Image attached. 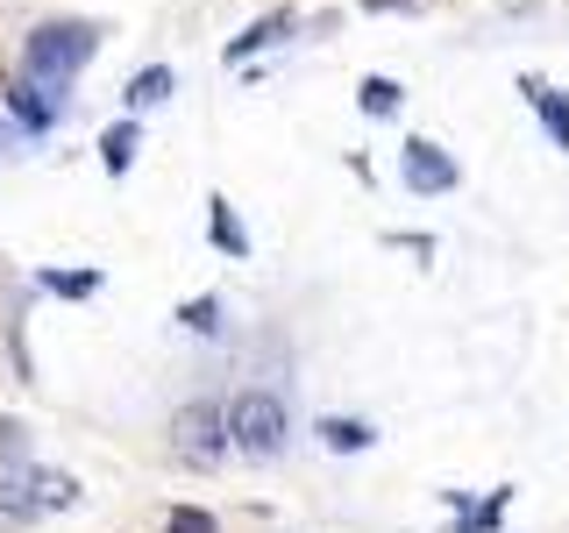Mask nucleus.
<instances>
[{
    "instance_id": "nucleus-1",
    "label": "nucleus",
    "mask_w": 569,
    "mask_h": 533,
    "mask_svg": "<svg viewBox=\"0 0 569 533\" xmlns=\"http://www.w3.org/2000/svg\"><path fill=\"white\" fill-rule=\"evenodd\" d=\"M93 50H100V29H86V22H43L29 36V50H22V71L36 86H64L79 79L86 64H93Z\"/></svg>"
},
{
    "instance_id": "nucleus-2",
    "label": "nucleus",
    "mask_w": 569,
    "mask_h": 533,
    "mask_svg": "<svg viewBox=\"0 0 569 533\" xmlns=\"http://www.w3.org/2000/svg\"><path fill=\"white\" fill-rule=\"evenodd\" d=\"M284 441H292V413H284V399L278 391H236L228 399V449L236 455H257V462H271L284 455Z\"/></svg>"
},
{
    "instance_id": "nucleus-3",
    "label": "nucleus",
    "mask_w": 569,
    "mask_h": 533,
    "mask_svg": "<svg viewBox=\"0 0 569 533\" xmlns=\"http://www.w3.org/2000/svg\"><path fill=\"white\" fill-rule=\"evenodd\" d=\"M171 449H178V462H192V470H213V462L228 455V405H221V399H192V405H178V420H171Z\"/></svg>"
},
{
    "instance_id": "nucleus-4",
    "label": "nucleus",
    "mask_w": 569,
    "mask_h": 533,
    "mask_svg": "<svg viewBox=\"0 0 569 533\" xmlns=\"http://www.w3.org/2000/svg\"><path fill=\"white\" fill-rule=\"evenodd\" d=\"M456 157L441 150V142H427V135H413L406 142V185L420 192V200H435V192H456Z\"/></svg>"
},
{
    "instance_id": "nucleus-5",
    "label": "nucleus",
    "mask_w": 569,
    "mask_h": 533,
    "mask_svg": "<svg viewBox=\"0 0 569 533\" xmlns=\"http://www.w3.org/2000/svg\"><path fill=\"white\" fill-rule=\"evenodd\" d=\"M520 93H527L533 114H541V129L556 135V150L569 157V93H562V86H548V79H520Z\"/></svg>"
},
{
    "instance_id": "nucleus-6",
    "label": "nucleus",
    "mask_w": 569,
    "mask_h": 533,
    "mask_svg": "<svg viewBox=\"0 0 569 533\" xmlns=\"http://www.w3.org/2000/svg\"><path fill=\"white\" fill-rule=\"evenodd\" d=\"M8 100H14V114H22V129H36V135H43L50 121H58V100H64V93H58V86H36L29 71H22V79L8 86Z\"/></svg>"
},
{
    "instance_id": "nucleus-7",
    "label": "nucleus",
    "mask_w": 569,
    "mask_h": 533,
    "mask_svg": "<svg viewBox=\"0 0 569 533\" xmlns=\"http://www.w3.org/2000/svg\"><path fill=\"white\" fill-rule=\"evenodd\" d=\"M320 441H328L335 455H363V449H378V426L349 420V413H328V420H320Z\"/></svg>"
},
{
    "instance_id": "nucleus-8",
    "label": "nucleus",
    "mask_w": 569,
    "mask_h": 533,
    "mask_svg": "<svg viewBox=\"0 0 569 533\" xmlns=\"http://www.w3.org/2000/svg\"><path fill=\"white\" fill-rule=\"evenodd\" d=\"M284 29H292V14H263V22H249L242 36H236V43H228V64H249V58H257V50H271V43H284Z\"/></svg>"
},
{
    "instance_id": "nucleus-9",
    "label": "nucleus",
    "mask_w": 569,
    "mask_h": 533,
    "mask_svg": "<svg viewBox=\"0 0 569 533\" xmlns=\"http://www.w3.org/2000/svg\"><path fill=\"white\" fill-rule=\"evenodd\" d=\"M136 150H142V121H136V114H129V121H114V129L100 135V164L114 171V178L136 164Z\"/></svg>"
},
{
    "instance_id": "nucleus-10",
    "label": "nucleus",
    "mask_w": 569,
    "mask_h": 533,
    "mask_svg": "<svg viewBox=\"0 0 569 533\" xmlns=\"http://www.w3.org/2000/svg\"><path fill=\"white\" fill-rule=\"evenodd\" d=\"M207 228H213V249H221V257H249V235L236 228V207H228L221 192L207 200Z\"/></svg>"
},
{
    "instance_id": "nucleus-11",
    "label": "nucleus",
    "mask_w": 569,
    "mask_h": 533,
    "mask_svg": "<svg viewBox=\"0 0 569 533\" xmlns=\"http://www.w3.org/2000/svg\"><path fill=\"white\" fill-rule=\"evenodd\" d=\"M157 100H171V64L136 71V79H129V93H121V107H129V114H142V107H157Z\"/></svg>"
},
{
    "instance_id": "nucleus-12",
    "label": "nucleus",
    "mask_w": 569,
    "mask_h": 533,
    "mask_svg": "<svg viewBox=\"0 0 569 533\" xmlns=\"http://www.w3.org/2000/svg\"><path fill=\"white\" fill-rule=\"evenodd\" d=\"M399 79H363V86H356V107H363V114L370 121H391V114H399Z\"/></svg>"
},
{
    "instance_id": "nucleus-13",
    "label": "nucleus",
    "mask_w": 569,
    "mask_h": 533,
    "mask_svg": "<svg viewBox=\"0 0 569 533\" xmlns=\"http://www.w3.org/2000/svg\"><path fill=\"white\" fill-rule=\"evenodd\" d=\"M43 284H50L58 299H93L107 278H100V271H43Z\"/></svg>"
},
{
    "instance_id": "nucleus-14",
    "label": "nucleus",
    "mask_w": 569,
    "mask_h": 533,
    "mask_svg": "<svg viewBox=\"0 0 569 533\" xmlns=\"http://www.w3.org/2000/svg\"><path fill=\"white\" fill-rule=\"evenodd\" d=\"M498 520H506V491H491L485 505H462V520H456V533H491Z\"/></svg>"
},
{
    "instance_id": "nucleus-15",
    "label": "nucleus",
    "mask_w": 569,
    "mask_h": 533,
    "mask_svg": "<svg viewBox=\"0 0 569 533\" xmlns=\"http://www.w3.org/2000/svg\"><path fill=\"white\" fill-rule=\"evenodd\" d=\"M178 328H192V334H221V299H186V306H178Z\"/></svg>"
},
{
    "instance_id": "nucleus-16",
    "label": "nucleus",
    "mask_w": 569,
    "mask_h": 533,
    "mask_svg": "<svg viewBox=\"0 0 569 533\" xmlns=\"http://www.w3.org/2000/svg\"><path fill=\"white\" fill-rule=\"evenodd\" d=\"M164 533H213V512H192V505H178L171 520H164Z\"/></svg>"
},
{
    "instance_id": "nucleus-17",
    "label": "nucleus",
    "mask_w": 569,
    "mask_h": 533,
    "mask_svg": "<svg viewBox=\"0 0 569 533\" xmlns=\"http://www.w3.org/2000/svg\"><path fill=\"white\" fill-rule=\"evenodd\" d=\"M0 150H8V121H0Z\"/></svg>"
}]
</instances>
